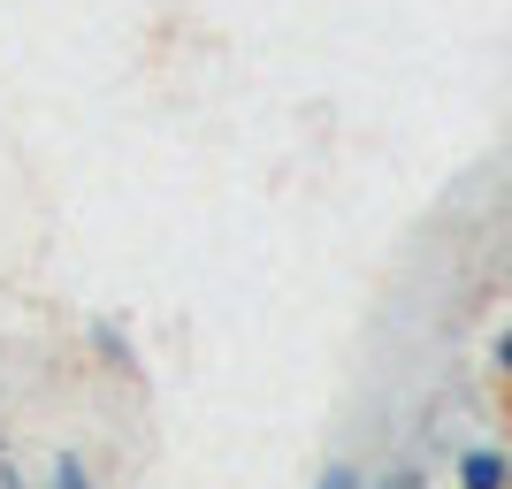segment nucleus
<instances>
[{
    "instance_id": "f257e3e1",
    "label": "nucleus",
    "mask_w": 512,
    "mask_h": 489,
    "mask_svg": "<svg viewBox=\"0 0 512 489\" xmlns=\"http://www.w3.org/2000/svg\"><path fill=\"white\" fill-rule=\"evenodd\" d=\"M459 489H512V459L490 451V444L459 451Z\"/></svg>"
},
{
    "instance_id": "f03ea898",
    "label": "nucleus",
    "mask_w": 512,
    "mask_h": 489,
    "mask_svg": "<svg viewBox=\"0 0 512 489\" xmlns=\"http://www.w3.org/2000/svg\"><path fill=\"white\" fill-rule=\"evenodd\" d=\"M46 489H100V482H92V467L77 459V451H54V467H46Z\"/></svg>"
},
{
    "instance_id": "7ed1b4c3",
    "label": "nucleus",
    "mask_w": 512,
    "mask_h": 489,
    "mask_svg": "<svg viewBox=\"0 0 512 489\" xmlns=\"http://www.w3.org/2000/svg\"><path fill=\"white\" fill-rule=\"evenodd\" d=\"M314 489H367V482H360V467H329Z\"/></svg>"
},
{
    "instance_id": "20e7f679",
    "label": "nucleus",
    "mask_w": 512,
    "mask_h": 489,
    "mask_svg": "<svg viewBox=\"0 0 512 489\" xmlns=\"http://www.w3.org/2000/svg\"><path fill=\"white\" fill-rule=\"evenodd\" d=\"M497 375H512V329L497 337Z\"/></svg>"
},
{
    "instance_id": "39448f33",
    "label": "nucleus",
    "mask_w": 512,
    "mask_h": 489,
    "mask_svg": "<svg viewBox=\"0 0 512 489\" xmlns=\"http://www.w3.org/2000/svg\"><path fill=\"white\" fill-rule=\"evenodd\" d=\"M390 489H421V474H413V467H406V474H390Z\"/></svg>"
}]
</instances>
